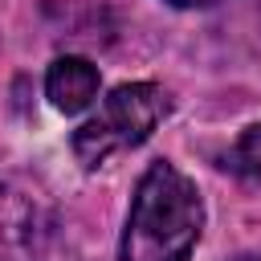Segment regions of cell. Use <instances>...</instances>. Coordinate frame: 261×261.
Listing matches in <instances>:
<instances>
[{
	"label": "cell",
	"instance_id": "5b68a950",
	"mask_svg": "<svg viewBox=\"0 0 261 261\" xmlns=\"http://www.w3.org/2000/svg\"><path fill=\"white\" fill-rule=\"evenodd\" d=\"M224 167H228L232 175H241L245 184L261 188V122H253V126H245V130L237 135V143H232L228 155H224Z\"/></svg>",
	"mask_w": 261,
	"mask_h": 261
},
{
	"label": "cell",
	"instance_id": "277c9868",
	"mask_svg": "<svg viewBox=\"0 0 261 261\" xmlns=\"http://www.w3.org/2000/svg\"><path fill=\"white\" fill-rule=\"evenodd\" d=\"M98 82L102 77H98V65L94 61L65 53V57H57L45 69V98L53 102V110L77 114V110H86L98 98Z\"/></svg>",
	"mask_w": 261,
	"mask_h": 261
},
{
	"label": "cell",
	"instance_id": "3957f363",
	"mask_svg": "<svg viewBox=\"0 0 261 261\" xmlns=\"http://www.w3.org/2000/svg\"><path fill=\"white\" fill-rule=\"evenodd\" d=\"M53 245V204L49 196L24 179H0V261H49Z\"/></svg>",
	"mask_w": 261,
	"mask_h": 261
},
{
	"label": "cell",
	"instance_id": "7a4b0ae2",
	"mask_svg": "<svg viewBox=\"0 0 261 261\" xmlns=\"http://www.w3.org/2000/svg\"><path fill=\"white\" fill-rule=\"evenodd\" d=\"M171 98L155 82H122L102 98V110L73 130V155L82 167H102L114 151L139 147L151 139V130L167 118Z\"/></svg>",
	"mask_w": 261,
	"mask_h": 261
},
{
	"label": "cell",
	"instance_id": "52a82bcc",
	"mask_svg": "<svg viewBox=\"0 0 261 261\" xmlns=\"http://www.w3.org/2000/svg\"><path fill=\"white\" fill-rule=\"evenodd\" d=\"M232 261H261L257 253H241V257H232Z\"/></svg>",
	"mask_w": 261,
	"mask_h": 261
},
{
	"label": "cell",
	"instance_id": "6da1fadb",
	"mask_svg": "<svg viewBox=\"0 0 261 261\" xmlns=\"http://www.w3.org/2000/svg\"><path fill=\"white\" fill-rule=\"evenodd\" d=\"M204 232V196L171 159H151L135 184L118 261H188Z\"/></svg>",
	"mask_w": 261,
	"mask_h": 261
},
{
	"label": "cell",
	"instance_id": "8992f818",
	"mask_svg": "<svg viewBox=\"0 0 261 261\" xmlns=\"http://www.w3.org/2000/svg\"><path fill=\"white\" fill-rule=\"evenodd\" d=\"M171 8H212V4H220V0H167Z\"/></svg>",
	"mask_w": 261,
	"mask_h": 261
}]
</instances>
